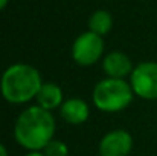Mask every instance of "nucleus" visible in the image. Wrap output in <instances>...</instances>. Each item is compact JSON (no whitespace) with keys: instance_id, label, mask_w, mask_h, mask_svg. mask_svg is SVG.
I'll use <instances>...</instances> for the list:
<instances>
[{"instance_id":"obj_10","label":"nucleus","mask_w":157,"mask_h":156,"mask_svg":"<svg viewBox=\"0 0 157 156\" xmlns=\"http://www.w3.org/2000/svg\"><path fill=\"white\" fill-rule=\"evenodd\" d=\"M113 26V18H111V14L108 11H104V9H99L96 11L90 20H89V28L92 32L98 34V35H105Z\"/></svg>"},{"instance_id":"obj_9","label":"nucleus","mask_w":157,"mask_h":156,"mask_svg":"<svg viewBox=\"0 0 157 156\" xmlns=\"http://www.w3.org/2000/svg\"><path fill=\"white\" fill-rule=\"evenodd\" d=\"M37 101L40 107L46 110H53L55 107H59L63 104V90L53 83H43L37 95Z\"/></svg>"},{"instance_id":"obj_2","label":"nucleus","mask_w":157,"mask_h":156,"mask_svg":"<svg viewBox=\"0 0 157 156\" xmlns=\"http://www.w3.org/2000/svg\"><path fill=\"white\" fill-rule=\"evenodd\" d=\"M40 72L29 64H12L9 66L0 81V89L9 103L23 104L32 98H37L41 89Z\"/></svg>"},{"instance_id":"obj_5","label":"nucleus","mask_w":157,"mask_h":156,"mask_svg":"<svg viewBox=\"0 0 157 156\" xmlns=\"http://www.w3.org/2000/svg\"><path fill=\"white\" fill-rule=\"evenodd\" d=\"M102 51H104V42L101 35L89 31L81 34L75 40L72 46V57L81 66H92L101 58Z\"/></svg>"},{"instance_id":"obj_6","label":"nucleus","mask_w":157,"mask_h":156,"mask_svg":"<svg viewBox=\"0 0 157 156\" xmlns=\"http://www.w3.org/2000/svg\"><path fill=\"white\" fill-rule=\"evenodd\" d=\"M133 147V138L125 130H113L101 139V156H128Z\"/></svg>"},{"instance_id":"obj_14","label":"nucleus","mask_w":157,"mask_h":156,"mask_svg":"<svg viewBox=\"0 0 157 156\" xmlns=\"http://www.w3.org/2000/svg\"><path fill=\"white\" fill-rule=\"evenodd\" d=\"M6 3H8V0H0V9H3L6 6Z\"/></svg>"},{"instance_id":"obj_4","label":"nucleus","mask_w":157,"mask_h":156,"mask_svg":"<svg viewBox=\"0 0 157 156\" xmlns=\"http://www.w3.org/2000/svg\"><path fill=\"white\" fill-rule=\"evenodd\" d=\"M131 87L144 100H157V63L145 61L131 72Z\"/></svg>"},{"instance_id":"obj_8","label":"nucleus","mask_w":157,"mask_h":156,"mask_svg":"<svg viewBox=\"0 0 157 156\" xmlns=\"http://www.w3.org/2000/svg\"><path fill=\"white\" fill-rule=\"evenodd\" d=\"M61 116L70 124H82L89 118V106L84 100L70 98L61 104Z\"/></svg>"},{"instance_id":"obj_13","label":"nucleus","mask_w":157,"mask_h":156,"mask_svg":"<svg viewBox=\"0 0 157 156\" xmlns=\"http://www.w3.org/2000/svg\"><path fill=\"white\" fill-rule=\"evenodd\" d=\"M26 156H44V153H40V152H31V153H28Z\"/></svg>"},{"instance_id":"obj_12","label":"nucleus","mask_w":157,"mask_h":156,"mask_svg":"<svg viewBox=\"0 0 157 156\" xmlns=\"http://www.w3.org/2000/svg\"><path fill=\"white\" fill-rule=\"evenodd\" d=\"M0 156H8V152H6V149L0 144Z\"/></svg>"},{"instance_id":"obj_1","label":"nucleus","mask_w":157,"mask_h":156,"mask_svg":"<svg viewBox=\"0 0 157 156\" xmlns=\"http://www.w3.org/2000/svg\"><path fill=\"white\" fill-rule=\"evenodd\" d=\"M55 132V119L51 110L40 106L28 107L15 121L14 136L17 142L32 152L44 149L52 141Z\"/></svg>"},{"instance_id":"obj_7","label":"nucleus","mask_w":157,"mask_h":156,"mask_svg":"<svg viewBox=\"0 0 157 156\" xmlns=\"http://www.w3.org/2000/svg\"><path fill=\"white\" fill-rule=\"evenodd\" d=\"M102 67L110 78H124L133 72V64H131L130 58L122 52L108 54L104 58Z\"/></svg>"},{"instance_id":"obj_11","label":"nucleus","mask_w":157,"mask_h":156,"mask_svg":"<svg viewBox=\"0 0 157 156\" xmlns=\"http://www.w3.org/2000/svg\"><path fill=\"white\" fill-rule=\"evenodd\" d=\"M44 156H67L69 155V149L64 142L61 141H51L44 149Z\"/></svg>"},{"instance_id":"obj_3","label":"nucleus","mask_w":157,"mask_h":156,"mask_svg":"<svg viewBox=\"0 0 157 156\" xmlns=\"http://www.w3.org/2000/svg\"><path fill=\"white\" fill-rule=\"evenodd\" d=\"M133 87L122 78H107L93 89V103L102 112H119L133 101Z\"/></svg>"}]
</instances>
